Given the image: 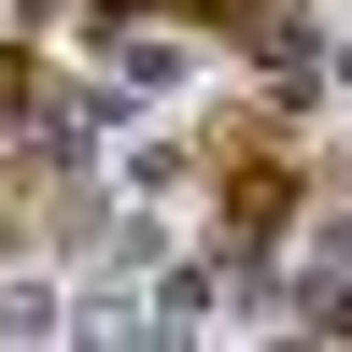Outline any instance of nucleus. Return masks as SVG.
Masks as SVG:
<instances>
[{"label":"nucleus","instance_id":"nucleus-1","mask_svg":"<svg viewBox=\"0 0 352 352\" xmlns=\"http://www.w3.org/2000/svg\"><path fill=\"white\" fill-rule=\"evenodd\" d=\"M282 212H296V155H268V141H240V155H226V240H268Z\"/></svg>","mask_w":352,"mask_h":352},{"label":"nucleus","instance_id":"nucleus-2","mask_svg":"<svg viewBox=\"0 0 352 352\" xmlns=\"http://www.w3.org/2000/svg\"><path fill=\"white\" fill-rule=\"evenodd\" d=\"M28 99H43V56H28V43H0V113H28Z\"/></svg>","mask_w":352,"mask_h":352},{"label":"nucleus","instance_id":"nucleus-3","mask_svg":"<svg viewBox=\"0 0 352 352\" xmlns=\"http://www.w3.org/2000/svg\"><path fill=\"white\" fill-rule=\"evenodd\" d=\"M141 14H155V0H99V28H141Z\"/></svg>","mask_w":352,"mask_h":352}]
</instances>
